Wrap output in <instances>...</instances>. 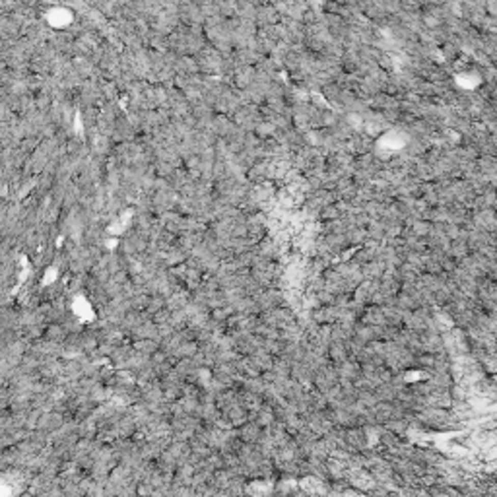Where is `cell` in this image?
Listing matches in <instances>:
<instances>
[{
  "mask_svg": "<svg viewBox=\"0 0 497 497\" xmlns=\"http://www.w3.org/2000/svg\"><path fill=\"white\" fill-rule=\"evenodd\" d=\"M155 491V487L152 486V484H148V482H140L138 484V497H148L152 495Z\"/></svg>",
  "mask_w": 497,
  "mask_h": 497,
  "instance_id": "1",
  "label": "cell"
},
{
  "mask_svg": "<svg viewBox=\"0 0 497 497\" xmlns=\"http://www.w3.org/2000/svg\"><path fill=\"white\" fill-rule=\"evenodd\" d=\"M212 497H229V495H228V491H216Z\"/></svg>",
  "mask_w": 497,
  "mask_h": 497,
  "instance_id": "2",
  "label": "cell"
},
{
  "mask_svg": "<svg viewBox=\"0 0 497 497\" xmlns=\"http://www.w3.org/2000/svg\"><path fill=\"white\" fill-rule=\"evenodd\" d=\"M197 497H204V495H200V493H197Z\"/></svg>",
  "mask_w": 497,
  "mask_h": 497,
  "instance_id": "3",
  "label": "cell"
}]
</instances>
